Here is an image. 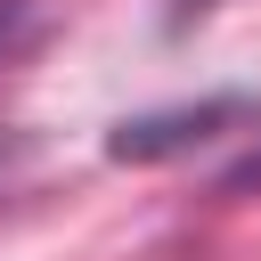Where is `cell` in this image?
Listing matches in <instances>:
<instances>
[{"label":"cell","mask_w":261,"mask_h":261,"mask_svg":"<svg viewBox=\"0 0 261 261\" xmlns=\"http://www.w3.org/2000/svg\"><path fill=\"white\" fill-rule=\"evenodd\" d=\"M261 106L253 98H204V106H171V114H139V122H114V155L122 163H155V155H179V147H204L220 139L228 122H253Z\"/></svg>","instance_id":"1"},{"label":"cell","mask_w":261,"mask_h":261,"mask_svg":"<svg viewBox=\"0 0 261 261\" xmlns=\"http://www.w3.org/2000/svg\"><path fill=\"white\" fill-rule=\"evenodd\" d=\"M41 33V0H0V65Z\"/></svg>","instance_id":"2"},{"label":"cell","mask_w":261,"mask_h":261,"mask_svg":"<svg viewBox=\"0 0 261 261\" xmlns=\"http://www.w3.org/2000/svg\"><path fill=\"white\" fill-rule=\"evenodd\" d=\"M204 8H220V0H171V16L188 24V16H204Z\"/></svg>","instance_id":"3"}]
</instances>
